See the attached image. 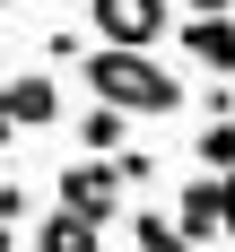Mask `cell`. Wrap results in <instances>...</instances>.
I'll list each match as a JSON object with an SVG mask.
<instances>
[{
  "mask_svg": "<svg viewBox=\"0 0 235 252\" xmlns=\"http://www.w3.org/2000/svg\"><path fill=\"white\" fill-rule=\"evenodd\" d=\"M78 87L96 104H113V113H131V122H166V113H183V96H192L157 52H113V44L78 52Z\"/></svg>",
  "mask_w": 235,
  "mask_h": 252,
  "instance_id": "cell-1",
  "label": "cell"
},
{
  "mask_svg": "<svg viewBox=\"0 0 235 252\" xmlns=\"http://www.w3.org/2000/svg\"><path fill=\"white\" fill-rule=\"evenodd\" d=\"M87 26L113 52H157L174 35V0H87Z\"/></svg>",
  "mask_w": 235,
  "mask_h": 252,
  "instance_id": "cell-2",
  "label": "cell"
},
{
  "mask_svg": "<svg viewBox=\"0 0 235 252\" xmlns=\"http://www.w3.org/2000/svg\"><path fill=\"white\" fill-rule=\"evenodd\" d=\"M52 209H70L87 226H122V183H113V165L104 157H70L52 174Z\"/></svg>",
  "mask_w": 235,
  "mask_h": 252,
  "instance_id": "cell-3",
  "label": "cell"
},
{
  "mask_svg": "<svg viewBox=\"0 0 235 252\" xmlns=\"http://www.w3.org/2000/svg\"><path fill=\"white\" fill-rule=\"evenodd\" d=\"M174 52L209 78H235V9L227 18H174Z\"/></svg>",
  "mask_w": 235,
  "mask_h": 252,
  "instance_id": "cell-4",
  "label": "cell"
},
{
  "mask_svg": "<svg viewBox=\"0 0 235 252\" xmlns=\"http://www.w3.org/2000/svg\"><path fill=\"white\" fill-rule=\"evenodd\" d=\"M0 113H9L18 130H61V78H52V70L0 78Z\"/></svg>",
  "mask_w": 235,
  "mask_h": 252,
  "instance_id": "cell-5",
  "label": "cell"
},
{
  "mask_svg": "<svg viewBox=\"0 0 235 252\" xmlns=\"http://www.w3.org/2000/svg\"><path fill=\"white\" fill-rule=\"evenodd\" d=\"M78 157H113V148H131V130H139V122H131V113H113V104H96V96H87V113H78Z\"/></svg>",
  "mask_w": 235,
  "mask_h": 252,
  "instance_id": "cell-6",
  "label": "cell"
},
{
  "mask_svg": "<svg viewBox=\"0 0 235 252\" xmlns=\"http://www.w3.org/2000/svg\"><path fill=\"white\" fill-rule=\"evenodd\" d=\"M174 226H183V244H209L218 235V174H192L174 191Z\"/></svg>",
  "mask_w": 235,
  "mask_h": 252,
  "instance_id": "cell-7",
  "label": "cell"
},
{
  "mask_svg": "<svg viewBox=\"0 0 235 252\" xmlns=\"http://www.w3.org/2000/svg\"><path fill=\"white\" fill-rule=\"evenodd\" d=\"M26 252H104V226H87V218H70V209H52V218H35Z\"/></svg>",
  "mask_w": 235,
  "mask_h": 252,
  "instance_id": "cell-8",
  "label": "cell"
},
{
  "mask_svg": "<svg viewBox=\"0 0 235 252\" xmlns=\"http://www.w3.org/2000/svg\"><path fill=\"white\" fill-rule=\"evenodd\" d=\"M122 226L139 235V252H192V244H183V226L166 218V209H139V218H122Z\"/></svg>",
  "mask_w": 235,
  "mask_h": 252,
  "instance_id": "cell-9",
  "label": "cell"
},
{
  "mask_svg": "<svg viewBox=\"0 0 235 252\" xmlns=\"http://www.w3.org/2000/svg\"><path fill=\"white\" fill-rule=\"evenodd\" d=\"M192 157H201L209 174H235V122H209L201 139H192Z\"/></svg>",
  "mask_w": 235,
  "mask_h": 252,
  "instance_id": "cell-10",
  "label": "cell"
},
{
  "mask_svg": "<svg viewBox=\"0 0 235 252\" xmlns=\"http://www.w3.org/2000/svg\"><path fill=\"white\" fill-rule=\"evenodd\" d=\"M104 165H113V183H157V157L139 148V139H131V148H113Z\"/></svg>",
  "mask_w": 235,
  "mask_h": 252,
  "instance_id": "cell-11",
  "label": "cell"
},
{
  "mask_svg": "<svg viewBox=\"0 0 235 252\" xmlns=\"http://www.w3.org/2000/svg\"><path fill=\"white\" fill-rule=\"evenodd\" d=\"M201 113H209V122H235V78H218V87H201Z\"/></svg>",
  "mask_w": 235,
  "mask_h": 252,
  "instance_id": "cell-12",
  "label": "cell"
},
{
  "mask_svg": "<svg viewBox=\"0 0 235 252\" xmlns=\"http://www.w3.org/2000/svg\"><path fill=\"white\" fill-rule=\"evenodd\" d=\"M26 209H35V200H26V183H0V226H18Z\"/></svg>",
  "mask_w": 235,
  "mask_h": 252,
  "instance_id": "cell-13",
  "label": "cell"
},
{
  "mask_svg": "<svg viewBox=\"0 0 235 252\" xmlns=\"http://www.w3.org/2000/svg\"><path fill=\"white\" fill-rule=\"evenodd\" d=\"M218 235L235 244V174H218Z\"/></svg>",
  "mask_w": 235,
  "mask_h": 252,
  "instance_id": "cell-14",
  "label": "cell"
},
{
  "mask_svg": "<svg viewBox=\"0 0 235 252\" xmlns=\"http://www.w3.org/2000/svg\"><path fill=\"white\" fill-rule=\"evenodd\" d=\"M174 9H183V18H227L235 0H174Z\"/></svg>",
  "mask_w": 235,
  "mask_h": 252,
  "instance_id": "cell-15",
  "label": "cell"
},
{
  "mask_svg": "<svg viewBox=\"0 0 235 252\" xmlns=\"http://www.w3.org/2000/svg\"><path fill=\"white\" fill-rule=\"evenodd\" d=\"M18 139H26V130H18V122H9V113H0V148H18Z\"/></svg>",
  "mask_w": 235,
  "mask_h": 252,
  "instance_id": "cell-16",
  "label": "cell"
},
{
  "mask_svg": "<svg viewBox=\"0 0 235 252\" xmlns=\"http://www.w3.org/2000/svg\"><path fill=\"white\" fill-rule=\"evenodd\" d=\"M0 252H18V226H0Z\"/></svg>",
  "mask_w": 235,
  "mask_h": 252,
  "instance_id": "cell-17",
  "label": "cell"
},
{
  "mask_svg": "<svg viewBox=\"0 0 235 252\" xmlns=\"http://www.w3.org/2000/svg\"><path fill=\"white\" fill-rule=\"evenodd\" d=\"M0 9H18V0H0Z\"/></svg>",
  "mask_w": 235,
  "mask_h": 252,
  "instance_id": "cell-18",
  "label": "cell"
}]
</instances>
